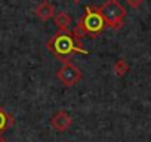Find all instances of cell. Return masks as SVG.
I'll return each instance as SVG.
<instances>
[{"instance_id":"obj_1","label":"cell","mask_w":151,"mask_h":142,"mask_svg":"<svg viewBox=\"0 0 151 142\" xmlns=\"http://www.w3.org/2000/svg\"><path fill=\"white\" fill-rule=\"evenodd\" d=\"M46 47L49 52H52L53 56H56L59 61L65 62L70 59V56H73L74 53H83V55H89L91 52L83 49L82 43L73 36L71 31H67V33H56L53 34L47 43H46Z\"/></svg>"},{"instance_id":"obj_2","label":"cell","mask_w":151,"mask_h":142,"mask_svg":"<svg viewBox=\"0 0 151 142\" xmlns=\"http://www.w3.org/2000/svg\"><path fill=\"white\" fill-rule=\"evenodd\" d=\"M105 28H107V25H105V21H104V18L101 15L99 6L89 5V6H86V11H85L83 16L79 19L76 30H73L71 33H73V36L76 39L79 40V39L85 37V36L96 37Z\"/></svg>"},{"instance_id":"obj_3","label":"cell","mask_w":151,"mask_h":142,"mask_svg":"<svg viewBox=\"0 0 151 142\" xmlns=\"http://www.w3.org/2000/svg\"><path fill=\"white\" fill-rule=\"evenodd\" d=\"M101 15L105 21L107 28H113V30H119L123 25V21L127 15L126 9L123 8V5L119 0H105V2L99 6Z\"/></svg>"},{"instance_id":"obj_4","label":"cell","mask_w":151,"mask_h":142,"mask_svg":"<svg viewBox=\"0 0 151 142\" xmlns=\"http://www.w3.org/2000/svg\"><path fill=\"white\" fill-rule=\"evenodd\" d=\"M56 77H58V80H59L64 86L71 87V86H76V85H77V83L83 79V73H82V71L76 67L73 62L65 61V62H62V67L58 68Z\"/></svg>"},{"instance_id":"obj_5","label":"cell","mask_w":151,"mask_h":142,"mask_svg":"<svg viewBox=\"0 0 151 142\" xmlns=\"http://www.w3.org/2000/svg\"><path fill=\"white\" fill-rule=\"evenodd\" d=\"M73 124V118L71 115L65 111V110H61L58 113H55L50 118V126L56 130V132H67Z\"/></svg>"},{"instance_id":"obj_6","label":"cell","mask_w":151,"mask_h":142,"mask_svg":"<svg viewBox=\"0 0 151 142\" xmlns=\"http://www.w3.org/2000/svg\"><path fill=\"white\" fill-rule=\"evenodd\" d=\"M36 15L43 22H46L49 19H53V16L56 15L55 14V6L49 2V0H42V2L39 3V6L36 8Z\"/></svg>"},{"instance_id":"obj_7","label":"cell","mask_w":151,"mask_h":142,"mask_svg":"<svg viewBox=\"0 0 151 142\" xmlns=\"http://www.w3.org/2000/svg\"><path fill=\"white\" fill-rule=\"evenodd\" d=\"M53 24L61 33H67L71 24V18L67 12H59L53 16Z\"/></svg>"},{"instance_id":"obj_8","label":"cell","mask_w":151,"mask_h":142,"mask_svg":"<svg viewBox=\"0 0 151 142\" xmlns=\"http://www.w3.org/2000/svg\"><path fill=\"white\" fill-rule=\"evenodd\" d=\"M14 124H15L14 115H11L2 105H0V135H3V132H6Z\"/></svg>"},{"instance_id":"obj_9","label":"cell","mask_w":151,"mask_h":142,"mask_svg":"<svg viewBox=\"0 0 151 142\" xmlns=\"http://www.w3.org/2000/svg\"><path fill=\"white\" fill-rule=\"evenodd\" d=\"M113 70H114V74H116L117 77H123V76H126V73L129 71V64L126 62V59L120 58V59H117V61L114 62Z\"/></svg>"},{"instance_id":"obj_10","label":"cell","mask_w":151,"mask_h":142,"mask_svg":"<svg viewBox=\"0 0 151 142\" xmlns=\"http://www.w3.org/2000/svg\"><path fill=\"white\" fill-rule=\"evenodd\" d=\"M127 2V5L130 6V8H133V9H138L142 3H144V0H126Z\"/></svg>"},{"instance_id":"obj_11","label":"cell","mask_w":151,"mask_h":142,"mask_svg":"<svg viewBox=\"0 0 151 142\" xmlns=\"http://www.w3.org/2000/svg\"><path fill=\"white\" fill-rule=\"evenodd\" d=\"M0 142H8V141L3 138V135H0Z\"/></svg>"},{"instance_id":"obj_12","label":"cell","mask_w":151,"mask_h":142,"mask_svg":"<svg viewBox=\"0 0 151 142\" xmlns=\"http://www.w3.org/2000/svg\"><path fill=\"white\" fill-rule=\"evenodd\" d=\"M73 2H74V3H80V2H82V0H73Z\"/></svg>"},{"instance_id":"obj_13","label":"cell","mask_w":151,"mask_h":142,"mask_svg":"<svg viewBox=\"0 0 151 142\" xmlns=\"http://www.w3.org/2000/svg\"><path fill=\"white\" fill-rule=\"evenodd\" d=\"M150 80H151V77H150Z\"/></svg>"}]
</instances>
